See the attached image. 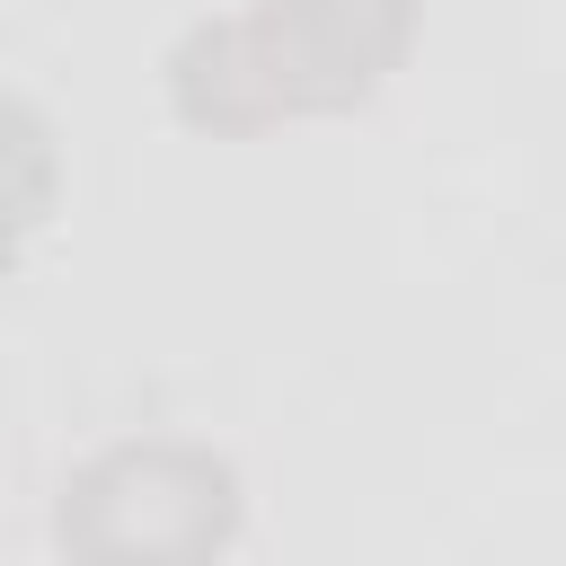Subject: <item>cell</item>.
<instances>
[{
	"mask_svg": "<svg viewBox=\"0 0 566 566\" xmlns=\"http://www.w3.org/2000/svg\"><path fill=\"white\" fill-rule=\"evenodd\" d=\"M407 27H416V0H248L177 35L168 97L186 124H212V133L354 106L407 53Z\"/></svg>",
	"mask_w": 566,
	"mask_h": 566,
	"instance_id": "obj_1",
	"label": "cell"
},
{
	"mask_svg": "<svg viewBox=\"0 0 566 566\" xmlns=\"http://www.w3.org/2000/svg\"><path fill=\"white\" fill-rule=\"evenodd\" d=\"M239 522V469L186 433H133L62 478L53 531L71 566H212Z\"/></svg>",
	"mask_w": 566,
	"mask_h": 566,
	"instance_id": "obj_2",
	"label": "cell"
},
{
	"mask_svg": "<svg viewBox=\"0 0 566 566\" xmlns=\"http://www.w3.org/2000/svg\"><path fill=\"white\" fill-rule=\"evenodd\" d=\"M44 203H53V124L18 88H0V274Z\"/></svg>",
	"mask_w": 566,
	"mask_h": 566,
	"instance_id": "obj_3",
	"label": "cell"
}]
</instances>
